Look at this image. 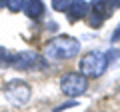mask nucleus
Segmentation results:
<instances>
[{
  "instance_id": "1",
  "label": "nucleus",
  "mask_w": 120,
  "mask_h": 112,
  "mask_svg": "<svg viewBox=\"0 0 120 112\" xmlns=\"http://www.w3.org/2000/svg\"><path fill=\"white\" fill-rule=\"evenodd\" d=\"M80 52V42L72 36H56L44 48V56L50 60H70Z\"/></svg>"
},
{
  "instance_id": "2",
  "label": "nucleus",
  "mask_w": 120,
  "mask_h": 112,
  "mask_svg": "<svg viewBox=\"0 0 120 112\" xmlns=\"http://www.w3.org/2000/svg\"><path fill=\"white\" fill-rule=\"evenodd\" d=\"M108 58L102 52H90V54L80 58V74H84L86 78H98L106 72L108 68Z\"/></svg>"
},
{
  "instance_id": "3",
  "label": "nucleus",
  "mask_w": 120,
  "mask_h": 112,
  "mask_svg": "<svg viewBox=\"0 0 120 112\" xmlns=\"http://www.w3.org/2000/svg\"><path fill=\"white\" fill-rule=\"evenodd\" d=\"M30 96H32V88L28 82L24 80H10L4 86V98L8 100L12 106H24L28 104Z\"/></svg>"
},
{
  "instance_id": "4",
  "label": "nucleus",
  "mask_w": 120,
  "mask_h": 112,
  "mask_svg": "<svg viewBox=\"0 0 120 112\" xmlns=\"http://www.w3.org/2000/svg\"><path fill=\"white\" fill-rule=\"evenodd\" d=\"M86 88H88V78L80 72H68L60 78V90L66 96H70V98H76V96L84 94Z\"/></svg>"
},
{
  "instance_id": "5",
  "label": "nucleus",
  "mask_w": 120,
  "mask_h": 112,
  "mask_svg": "<svg viewBox=\"0 0 120 112\" xmlns=\"http://www.w3.org/2000/svg\"><path fill=\"white\" fill-rule=\"evenodd\" d=\"M10 66L16 68V70H30V68H34V66L42 68L44 62L40 60V56L34 54V52H20V54H12Z\"/></svg>"
},
{
  "instance_id": "6",
  "label": "nucleus",
  "mask_w": 120,
  "mask_h": 112,
  "mask_svg": "<svg viewBox=\"0 0 120 112\" xmlns=\"http://www.w3.org/2000/svg\"><path fill=\"white\" fill-rule=\"evenodd\" d=\"M68 18L72 22H76V20H80V18H86L88 16V12H90V6L86 4L84 0H72V4L68 6Z\"/></svg>"
},
{
  "instance_id": "7",
  "label": "nucleus",
  "mask_w": 120,
  "mask_h": 112,
  "mask_svg": "<svg viewBox=\"0 0 120 112\" xmlns=\"http://www.w3.org/2000/svg\"><path fill=\"white\" fill-rule=\"evenodd\" d=\"M24 12H26V16H28V18L38 20V18L44 14V2H40V0H26Z\"/></svg>"
},
{
  "instance_id": "8",
  "label": "nucleus",
  "mask_w": 120,
  "mask_h": 112,
  "mask_svg": "<svg viewBox=\"0 0 120 112\" xmlns=\"http://www.w3.org/2000/svg\"><path fill=\"white\" fill-rule=\"evenodd\" d=\"M92 10H94L96 16L108 18L114 12V6H112V0H92Z\"/></svg>"
},
{
  "instance_id": "9",
  "label": "nucleus",
  "mask_w": 120,
  "mask_h": 112,
  "mask_svg": "<svg viewBox=\"0 0 120 112\" xmlns=\"http://www.w3.org/2000/svg\"><path fill=\"white\" fill-rule=\"evenodd\" d=\"M70 4H72V0H52V8L56 12H66Z\"/></svg>"
},
{
  "instance_id": "10",
  "label": "nucleus",
  "mask_w": 120,
  "mask_h": 112,
  "mask_svg": "<svg viewBox=\"0 0 120 112\" xmlns=\"http://www.w3.org/2000/svg\"><path fill=\"white\" fill-rule=\"evenodd\" d=\"M24 4H26V0H8L6 2L10 12H20V10H24Z\"/></svg>"
},
{
  "instance_id": "11",
  "label": "nucleus",
  "mask_w": 120,
  "mask_h": 112,
  "mask_svg": "<svg viewBox=\"0 0 120 112\" xmlns=\"http://www.w3.org/2000/svg\"><path fill=\"white\" fill-rule=\"evenodd\" d=\"M10 60H12V54L0 46V66H10Z\"/></svg>"
},
{
  "instance_id": "12",
  "label": "nucleus",
  "mask_w": 120,
  "mask_h": 112,
  "mask_svg": "<svg viewBox=\"0 0 120 112\" xmlns=\"http://www.w3.org/2000/svg\"><path fill=\"white\" fill-rule=\"evenodd\" d=\"M74 106H78V102L72 98V100H68V102H64V104H60V106H56L54 112H62V110H66V108H74Z\"/></svg>"
},
{
  "instance_id": "13",
  "label": "nucleus",
  "mask_w": 120,
  "mask_h": 112,
  "mask_svg": "<svg viewBox=\"0 0 120 112\" xmlns=\"http://www.w3.org/2000/svg\"><path fill=\"white\" fill-rule=\"evenodd\" d=\"M102 20H104V18H100V16L94 14V16L90 18V26H92V28H100V26H102Z\"/></svg>"
},
{
  "instance_id": "14",
  "label": "nucleus",
  "mask_w": 120,
  "mask_h": 112,
  "mask_svg": "<svg viewBox=\"0 0 120 112\" xmlns=\"http://www.w3.org/2000/svg\"><path fill=\"white\" fill-rule=\"evenodd\" d=\"M112 42H118V40H120V24H118V28H116V30H114V34H112Z\"/></svg>"
},
{
  "instance_id": "15",
  "label": "nucleus",
  "mask_w": 120,
  "mask_h": 112,
  "mask_svg": "<svg viewBox=\"0 0 120 112\" xmlns=\"http://www.w3.org/2000/svg\"><path fill=\"white\" fill-rule=\"evenodd\" d=\"M6 2H8V0H0V6H2V4H6Z\"/></svg>"
}]
</instances>
